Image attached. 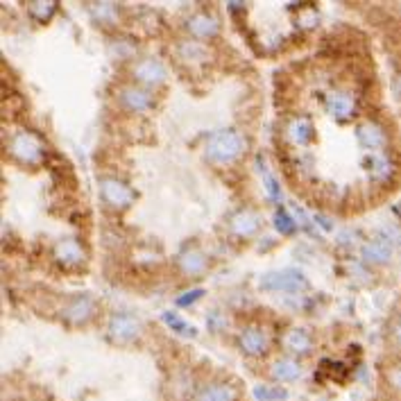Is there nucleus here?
<instances>
[{
	"label": "nucleus",
	"mask_w": 401,
	"mask_h": 401,
	"mask_svg": "<svg viewBox=\"0 0 401 401\" xmlns=\"http://www.w3.org/2000/svg\"><path fill=\"white\" fill-rule=\"evenodd\" d=\"M388 342L397 354H401V317H395L388 326Z\"/></svg>",
	"instance_id": "28"
},
{
	"label": "nucleus",
	"mask_w": 401,
	"mask_h": 401,
	"mask_svg": "<svg viewBox=\"0 0 401 401\" xmlns=\"http://www.w3.org/2000/svg\"><path fill=\"white\" fill-rule=\"evenodd\" d=\"M91 21L98 27H118L123 21V5L116 3H91L89 5Z\"/></svg>",
	"instance_id": "22"
},
{
	"label": "nucleus",
	"mask_w": 401,
	"mask_h": 401,
	"mask_svg": "<svg viewBox=\"0 0 401 401\" xmlns=\"http://www.w3.org/2000/svg\"><path fill=\"white\" fill-rule=\"evenodd\" d=\"M163 322H166L172 331H177V333H181V335H188V331L193 333V329H190V326H188L184 320H181L179 315H175V313H163Z\"/></svg>",
	"instance_id": "29"
},
{
	"label": "nucleus",
	"mask_w": 401,
	"mask_h": 401,
	"mask_svg": "<svg viewBox=\"0 0 401 401\" xmlns=\"http://www.w3.org/2000/svg\"><path fill=\"white\" fill-rule=\"evenodd\" d=\"M177 57L184 61V63H202L206 61V43H199V41H181L177 45Z\"/></svg>",
	"instance_id": "23"
},
{
	"label": "nucleus",
	"mask_w": 401,
	"mask_h": 401,
	"mask_svg": "<svg viewBox=\"0 0 401 401\" xmlns=\"http://www.w3.org/2000/svg\"><path fill=\"white\" fill-rule=\"evenodd\" d=\"M127 77H130V84L154 91V89L166 84L168 70H166V63H163L159 57H152V54H139L134 61H130Z\"/></svg>",
	"instance_id": "3"
},
{
	"label": "nucleus",
	"mask_w": 401,
	"mask_h": 401,
	"mask_svg": "<svg viewBox=\"0 0 401 401\" xmlns=\"http://www.w3.org/2000/svg\"><path fill=\"white\" fill-rule=\"evenodd\" d=\"M268 374H270L272 381H277V384H293V381H297L299 377H302V363L284 354V356L272 361Z\"/></svg>",
	"instance_id": "21"
},
{
	"label": "nucleus",
	"mask_w": 401,
	"mask_h": 401,
	"mask_svg": "<svg viewBox=\"0 0 401 401\" xmlns=\"http://www.w3.org/2000/svg\"><path fill=\"white\" fill-rule=\"evenodd\" d=\"M27 7V14H30V18L34 23H39V25H43V23H48L50 18L57 14V3H52V0H36V3H27L25 5Z\"/></svg>",
	"instance_id": "24"
},
{
	"label": "nucleus",
	"mask_w": 401,
	"mask_h": 401,
	"mask_svg": "<svg viewBox=\"0 0 401 401\" xmlns=\"http://www.w3.org/2000/svg\"><path fill=\"white\" fill-rule=\"evenodd\" d=\"M284 139L293 148H306L315 139V125L308 116H293L284 125Z\"/></svg>",
	"instance_id": "19"
},
{
	"label": "nucleus",
	"mask_w": 401,
	"mask_h": 401,
	"mask_svg": "<svg viewBox=\"0 0 401 401\" xmlns=\"http://www.w3.org/2000/svg\"><path fill=\"white\" fill-rule=\"evenodd\" d=\"M195 401H241V388L229 379H211L197 388Z\"/></svg>",
	"instance_id": "17"
},
{
	"label": "nucleus",
	"mask_w": 401,
	"mask_h": 401,
	"mask_svg": "<svg viewBox=\"0 0 401 401\" xmlns=\"http://www.w3.org/2000/svg\"><path fill=\"white\" fill-rule=\"evenodd\" d=\"M52 259L59 263L63 270H80L82 266H86V250L82 241L77 239H61L54 243L52 248Z\"/></svg>",
	"instance_id": "15"
},
{
	"label": "nucleus",
	"mask_w": 401,
	"mask_h": 401,
	"mask_svg": "<svg viewBox=\"0 0 401 401\" xmlns=\"http://www.w3.org/2000/svg\"><path fill=\"white\" fill-rule=\"evenodd\" d=\"M236 345H239L243 356L263 358L268 356L272 349V333L261 324H245L243 329L236 333Z\"/></svg>",
	"instance_id": "4"
},
{
	"label": "nucleus",
	"mask_w": 401,
	"mask_h": 401,
	"mask_svg": "<svg viewBox=\"0 0 401 401\" xmlns=\"http://www.w3.org/2000/svg\"><path fill=\"white\" fill-rule=\"evenodd\" d=\"M395 93H397V98L401 100V75L395 80Z\"/></svg>",
	"instance_id": "31"
},
{
	"label": "nucleus",
	"mask_w": 401,
	"mask_h": 401,
	"mask_svg": "<svg viewBox=\"0 0 401 401\" xmlns=\"http://www.w3.org/2000/svg\"><path fill=\"white\" fill-rule=\"evenodd\" d=\"M324 107H326V112L335 118V121L345 123V121H351V118L356 116L358 100H356V93H354L351 89L335 86V89L329 91V93H326Z\"/></svg>",
	"instance_id": "12"
},
{
	"label": "nucleus",
	"mask_w": 401,
	"mask_h": 401,
	"mask_svg": "<svg viewBox=\"0 0 401 401\" xmlns=\"http://www.w3.org/2000/svg\"><path fill=\"white\" fill-rule=\"evenodd\" d=\"M98 186H100V199L112 211H127L136 199L134 188L118 177H103Z\"/></svg>",
	"instance_id": "7"
},
{
	"label": "nucleus",
	"mask_w": 401,
	"mask_h": 401,
	"mask_svg": "<svg viewBox=\"0 0 401 401\" xmlns=\"http://www.w3.org/2000/svg\"><path fill=\"white\" fill-rule=\"evenodd\" d=\"M384 379H386V386L393 390L395 395L401 397V363H393L388 365L384 372Z\"/></svg>",
	"instance_id": "25"
},
{
	"label": "nucleus",
	"mask_w": 401,
	"mask_h": 401,
	"mask_svg": "<svg viewBox=\"0 0 401 401\" xmlns=\"http://www.w3.org/2000/svg\"><path fill=\"white\" fill-rule=\"evenodd\" d=\"M365 168H368V177L374 181V184H388V181L397 175L395 157L388 150L368 154V157H365Z\"/></svg>",
	"instance_id": "18"
},
{
	"label": "nucleus",
	"mask_w": 401,
	"mask_h": 401,
	"mask_svg": "<svg viewBox=\"0 0 401 401\" xmlns=\"http://www.w3.org/2000/svg\"><path fill=\"white\" fill-rule=\"evenodd\" d=\"M202 295H204V290H202V288L190 290V293H184V295H181V297L177 299V306H190V304H195Z\"/></svg>",
	"instance_id": "30"
},
{
	"label": "nucleus",
	"mask_w": 401,
	"mask_h": 401,
	"mask_svg": "<svg viewBox=\"0 0 401 401\" xmlns=\"http://www.w3.org/2000/svg\"><path fill=\"white\" fill-rule=\"evenodd\" d=\"M7 154L14 163L23 168H36L45 159V145L36 134L27 130H18L7 139Z\"/></svg>",
	"instance_id": "2"
},
{
	"label": "nucleus",
	"mask_w": 401,
	"mask_h": 401,
	"mask_svg": "<svg viewBox=\"0 0 401 401\" xmlns=\"http://www.w3.org/2000/svg\"><path fill=\"white\" fill-rule=\"evenodd\" d=\"M254 395H257L259 401H277V399H284L286 393L277 386H259L254 390Z\"/></svg>",
	"instance_id": "27"
},
{
	"label": "nucleus",
	"mask_w": 401,
	"mask_h": 401,
	"mask_svg": "<svg viewBox=\"0 0 401 401\" xmlns=\"http://www.w3.org/2000/svg\"><path fill=\"white\" fill-rule=\"evenodd\" d=\"M279 345L286 356H293L299 361V358L311 356L315 351V335L313 331L304 329V326H290V329H286V333L281 335Z\"/></svg>",
	"instance_id": "11"
},
{
	"label": "nucleus",
	"mask_w": 401,
	"mask_h": 401,
	"mask_svg": "<svg viewBox=\"0 0 401 401\" xmlns=\"http://www.w3.org/2000/svg\"><path fill=\"white\" fill-rule=\"evenodd\" d=\"M261 286L266 290H290V293H297V290L306 288V279L295 270H284V272H275V275L263 277Z\"/></svg>",
	"instance_id": "20"
},
{
	"label": "nucleus",
	"mask_w": 401,
	"mask_h": 401,
	"mask_svg": "<svg viewBox=\"0 0 401 401\" xmlns=\"http://www.w3.org/2000/svg\"><path fill=\"white\" fill-rule=\"evenodd\" d=\"M100 313V304L91 295L68 297L59 308V317L70 326H89Z\"/></svg>",
	"instance_id": "5"
},
{
	"label": "nucleus",
	"mask_w": 401,
	"mask_h": 401,
	"mask_svg": "<svg viewBox=\"0 0 401 401\" xmlns=\"http://www.w3.org/2000/svg\"><path fill=\"white\" fill-rule=\"evenodd\" d=\"M395 257H397V248L381 234H377L374 239H370L361 245V261L372 268L390 266V263L395 261Z\"/></svg>",
	"instance_id": "14"
},
{
	"label": "nucleus",
	"mask_w": 401,
	"mask_h": 401,
	"mask_svg": "<svg viewBox=\"0 0 401 401\" xmlns=\"http://www.w3.org/2000/svg\"><path fill=\"white\" fill-rule=\"evenodd\" d=\"M145 326L132 313H114L107 322V335L116 345H134L143 338Z\"/></svg>",
	"instance_id": "6"
},
{
	"label": "nucleus",
	"mask_w": 401,
	"mask_h": 401,
	"mask_svg": "<svg viewBox=\"0 0 401 401\" xmlns=\"http://www.w3.org/2000/svg\"><path fill=\"white\" fill-rule=\"evenodd\" d=\"M116 103L127 114H145L157 105V96L150 89L136 86V84H123L116 91Z\"/></svg>",
	"instance_id": "8"
},
{
	"label": "nucleus",
	"mask_w": 401,
	"mask_h": 401,
	"mask_svg": "<svg viewBox=\"0 0 401 401\" xmlns=\"http://www.w3.org/2000/svg\"><path fill=\"white\" fill-rule=\"evenodd\" d=\"M275 227H277L279 234H293V232L297 229L295 220L288 215L286 209H277V213H275Z\"/></svg>",
	"instance_id": "26"
},
{
	"label": "nucleus",
	"mask_w": 401,
	"mask_h": 401,
	"mask_svg": "<svg viewBox=\"0 0 401 401\" xmlns=\"http://www.w3.org/2000/svg\"><path fill=\"white\" fill-rule=\"evenodd\" d=\"M250 148L248 134L239 127H227V130L215 132L204 145V159L211 166H234Z\"/></svg>",
	"instance_id": "1"
},
{
	"label": "nucleus",
	"mask_w": 401,
	"mask_h": 401,
	"mask_svg": "<svg viewBox=\"0 0 401 401\" xmlns=\"http://www.w3.org/2000/svg\"><path fill=\"white\" fill-rule=\"evenodd\" d=\"M177 268L184 277L197 279L211 268V259H209V254L199 245H186L177 257Z\"/></svg>",
	"instance_id": "16"
},
{
	"label": "nucleus",
	"mask_w": 401,
	"mask_h": 401,
	"mask_svg": "<svg viewBox=\"0 0 401 401\" xmlns=\"http://www.w3.org/2000/svg\"><path fill=\"white\" fill-rule=\"evenodd\" d=\"M184 32L190 36L193 41L206 43L213 41L218 34H220V21L213 12H206V9H197V12L188 14L184 21Z\"/></svg>",
	"instance_id": "10"
},
{
	"label": "nucleus",
	"mask_w": 401,
	"mask_h": 401,
	"mask_svg": "<svg viewBox=\"0 0 401 401\" xmlns=\"http://www.w3.org/2000/svg\"><path fill=\"white\" fill-rule=\"evenodd\" d=\"M261 229H263V218L254 209H239V211H234L227 218V232L239 241L254 239Z\"/></svg>",
	"instance_id": "13"
},
{
	"label": "nucleus",
	"mask_w": 401,
	"mask_h": 401,
	"mask_svg": "<svg viewBox=\"0 0 401 401\" xmlns=\"http://www.w3.org/2000/svg\"><path fill=\"white\" fill-rule=\"evenodd\" d=\"M354 132H356L358 145L363 150H368V154L388 150L390 132H388V127L384 123L377 121V118H363Z\"/></svg>",
	"instance_id": "9"
}]
</instances>
